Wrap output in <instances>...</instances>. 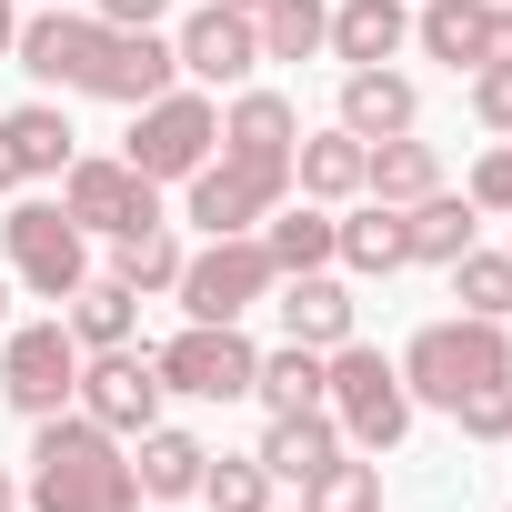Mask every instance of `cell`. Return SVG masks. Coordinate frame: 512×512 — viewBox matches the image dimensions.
Masks as SVG:
<instances>
[{
    "label": "cell",
    "instance_id": "f546056e",
    "mask_svg": "<svg viewBox=\"0 0 512 512\" xmlns=\"http://www.w3.org/2000/svg\"><path fill=\"white\" fill-rule=\"evenodd\" d=\"M251 402H262V412H322V352H312V342L262 352V372H251Z\"/></svg>",
    "mask_w": 512,
    "mask_h": 512
},
{
    "label": "cell",
    "instance_id": "9a60e30c",
    "mask_svg": "<svg viewBox=\"0 0 512 512\" xmlns=\"http://www.w3.org/2000/svg\"><path fill=\"white\" fill-rule=\"evenodd\" d=\"M292 141H302V111H292L282 91H251V81H241V101L221 111V151L251 161V171H282V181H292Z\"/></svg>",
    "mask_w": 512,
    "mask_h": 512
},
{
    "label": "cell",
    "instance_id": "60d3db41",
    "mask_svg": "<svg viewBox=\"0 0 512 512\" xmlns=\"http://www.w3.org/2000/svg\"><path fill=\"white\" fill-rule=\"evenodd\" d=\"M0 512H21V482H11V462H0Z\"/></svg>",
    "mask_w": 512,
    "mask_h": 512
},
{
    "label": "cell",
    "instance_id": "4dcf8cb0",
    "mask_svg": "<svg viewBox=\"0 0 512 512\" xmlns=\"http://www.w3.org/2000/svg\"><path fill=\"white\" fill-rule=\"evenodd\" d=\"M302 512H382V462H362L352 442L302 482Z\"/></svg>",
    "mask_w": 512,
    "mask_h": 512
},
{
    "label": "cell",
    "instance_id": "5bb4252c",
    "mask_svg": "<svg viewBox=\"0 0 512 512\" xmlns=\"http://www.w3.org/2000/svg\"><path fill=\"white\" fill-rule=\"evenodd\" d=\"M171 81H181V51H171L161 31H111L81 91H91V101H121V111H141V101H161Z\"/></svg>",
    "mask_w": 512,
    "mask_h": 512
},
{
    "label": "cell",
    "instance_id": "7c38bea8",
    "mask_svg": "<svg viewBox=\"0 0 512 512\" xmlns=\"http://www.w3.org/2000/svg\"><path fill=\"white\" fill-rule=\"evenodd\" d=\"M181 51V81L191 91H241L251 71H262V31H251V11H221V0H201V11L171 31Z\"/></svg>",
    "mask_w": 512,
    "mask_h": 512
},
{
    "label": "cell",
    "instance_id": "74e56055",
    "mask_svg": "<svg viewBox=\"0 0 512 512\" xmlns=\"http://www.w3.org/2000/svg\"><path fill=\"white\" fill-rule=\"evenodd\" d=\"M161 11L171 0H91V21H111V31H161Z\"/></svg>",
    "mask_w": 512,
    "mask_h": 512
},
{
    "label": "cell",
    "instance_id": "b9f144b4",
    "mask_svg": "<svg viewBox=\"0 0 512 512\" xmlns=\"http://www.w3.org/2000/svg\"><path fill=\"white\" fill-rule=\"evenodd\" d=\"M221 11H262V0H221Z\"/></svg>",
    "mask_w": 512,
    "mask_h": 512
},
{
    "label": "cell",
    "instance_id": "603a6c76",
    "mask_svg": "<svg viewBox=\"0 0 512 512\" xmlns=\"http://www.w3.org/2000/svg\"><path fill=\"white\" fill-rule=\"evenodd\" d=\"M332 452H342V422L332 412H272V432H262V472L272 482H312Z\"/></svg>",
    "mask_w": 512,
    "mask_h": 512
},
{
    "label": "cell",
    "instance_id": "ffe728a7",
    "mask_svg": "<svg viewBox=\"0 0 512 512\" xmlns=\"http://www.w3.org/2000/svg\"><path fill=\"white\" fill-rule=\"evenodd\" d=\"M412 41H422L432 61H452V71H482V51H492V0H422V11H412Z\"/></svg>",
    "mask_w": 512,
    "mask_h": 512
},
{
    "label": "cell",
    "instance_id": "7a4b0ae2",
    "mask_svg": "<svg viewBox=\"0 0 512 512\" xmlns=\"http://www.w3.org/2000/svg\"><path fill=\"white\" fill-rule=\"evenodd\" d=\"M482 382H512V342H502V322L452 312V322H422V332H412V352H402V392H412V402L452 412V402H472Z\"/></svg>",
    "mask_w": 512,
    "mask_h": 512
},
{
    "label": "cell",
    "instance_id": "ba28073f",
    "mask_svg": "<svg viewBox=\"0 0 512 512\" xmlns=\"http://www.w3.org/2000/svg\"><path fill=\"white\" fill-rule=\"evenodd\" d=\"M71 392H81V342H71V322H31V332L0 342V402H11V412L51 422V412H71Z\"/></svg>",
    "mask_w": 512,
    "mask_h": 512
},
{
    "label": "cell",
    "instance_id": "d4e9b609",
    "mask_svg": "<svg viewBox=\"0 0 512 512\" xmlns=\"http://www.w3.org/2000/svg\"><path fill=\"white\" fill-rule=\"evenodd\" d=\"M262 221H272V231H262V251H272L282 272H332V231H342V221H332V201H272Z\"/></svg>",
    "mask_w": 512,
    "mask_h": 512
},
{
    "label": "cell",
    "instance_id": "ac0fdd59",
    "mask_svg": "<svg viewBox=\"0 0 512 512\" xmlns=\"http://www.w3.org/2000/svg\"><path fill=\"white\" fill-rule=\"evenodd\" d=\"M0 151H11L21 181H51L81 161V131L61 121V101H21V111H0Z\"/></svg>",
    "mask_w": 512,
    "mask_h": 512
},
{
    "label": "cell",
    "instance_id": "ee69618b",
    "mask_svg": "<svg viewBox=\"0 0 512 512\" xmlns=\"http://www.w3.org/2000/svg\"><path fill=\"white\" fill-rule=\"evenodd\" d=\"M41 11H51V0H41Z\"/></svg>",
    "mask_w": 512,
    "mask_h": 512
},
{
    "label": "cell",
    "instance_id": "8d00e7d4",
    "mask_svg": "<svg viewBox=\"0 0 512 512\" xmlns=\"http://www.w3.org/2000/svg\"><path fill=\"white\" fill-rule=\"evenodd\" d=\"M462 191H472V211H512V131L472 161V181H462Z\"/></svg>",
    "mask_w": 512,
    "mask_h": 512
},
{
    "label": "cell",
    "instance_id": "f35d334b",
    "mask_svg": "<svg viewBox=\"0 0 512 512\" xmlns=\"http://www.w3.org/2000/svg\"><path fill=\"white\" fill-rule=\"evenodd\" d=\"M482 61H512V0H492V51Z\"/></svg>",
    "mask_w": 512,
    "mask_h": 512
},
{
    "label": "cell",
    "instance_id": "30bf717a",
    "mask_svg": "<svg viewBox=\"0 0 512 512\" xmlns=\"http://www.w3.org/2000/svg\"><path fill=\"white\" fill-rule=\"evenodd\" d=\"M61 211L91 241H121V231H151L161 221V181H141L131 161H71L61 171Z\"/></svg>",
    "mask_w": 512,
    "mask_h": 512
},
{
    "label": "cell",
    "instance_id": "277c9868",
    "mask_svg": "<svg viewBox=\"0 0 512 512\" xmlns=\"http://www.w3.org/2000/svg\"><path fill=\"white\" fill-rule=\"evenodd\" d=\"M211 151H221V101L171 81L161 101H141V111H131V151H121V161H131L141 181H191Z\"/></svg>",
    "mask_w": 512,
    "mask_h": 512
},
{
    "label": "cell",
    "instance_id": "836d02e7",
    "mask_svg": "<svg viewBox=\"0 0 512 512\" xmlns=\"http://www.w3.org/2000/svg\"><path fill=\"white\" fill-rule=\"evenodd\" d=\"M201 502H211V512H272L262 452H221V462H201Z\"/></svg>",
    "mask_w": 512,
    "mask_h": 512
},
{
    "label": "cell",
    "instance_id": "ab89813d",
    "mask_svg": "<svg viewBox=\"0 0 512 512\" xmlns=\"http://www.w3.org/2000/svg\"><path fill=\"white\" fill-rule=\"evenodd\" d=\"M21 41V0H0V51H11Z\"/></svg>",
    "mask_w": 512,
    "mask_h": 512
},
{
    "label": "cell",
    "instance_id": "e0dca14e",
    "mask_svg": "<svg viewBox=\"0 0 512 512\" xmlns=\"http://www.w3.org/2000/svg\"><path fill=\"white\" fill-rule=\"evenodd\" d=\"M272 292H282L272 312H282V332H292V342H312V352L352 342V312H362V302H352V282H332V272H282Z\"/></svg>",
    "mask_w": 512,
    "mask_h": 512
},
{
    "label": "cell",
    "instance_id": "484cf974",
    "mask_svg": "<svg viewBox=\"0 0 512 512\" xmlns=\"http://www.w3.org/2000/svg\"><path fill=\"white\" fill-rule=\"evenodd\" d=\"M362 191H372V201H392V211H412L422 191H442L432 141H412V131H402V141H372V151H362Z\"/></svg>",
    "mask_w": 512,
    "mask_h": 512
},
{
    "label": "cell",
    "instance_id": "d590c367",
    "mask_svg": "<svg viewBox=\"0 0 512 512\" xmlns=\"http://www.w3.org/2000/svg\"><path fill=\"white\" fill-rule=\"evenodd\" d=\"M472 121H482L492 141L512 131V61H482V71H472Z\"/></svg>",
    "mask_w": 512,
    "mask_h": 512
},
{
    "label": "cell",
    "instance_id": "2e32d148",
    "mask_svg": "<svg viewBox=\"0 0 512 512\" xmlns=\"http://www.w3.org/2000/svg\"><path fill=\"white\" fill-rule=\"evenodd\" d=\"M342 131H352V141H402V131H422V91H412L392 61L342 71Z\"/></svg>",
    "mask_w": 512,
    "mask_h": 512
},
{
    "label": "cell",
    "instance_id": "1f68e13d",
    "mask_svg": "<svg viewBox=\"0 0 512 512\" xmlns=\"http://www.w3.org/2000/svg\"><path fill=\"white\" fill-rule=\"evenodd\" d=\"M181 262H191V251L171 241V221H151V231H121V241H111V282H131V292H171V282H181Z\"/></svg>",
    "mask_w": 512,
    "mask_h": 512
},
{
    "label": "cell",
    "instance_id": "8992f818",
    "mask_svg": "<svg viewBox=\"0 0 512 512\" xmlns=\"http://www.w3.org/2000/svg\"><path fill=\"white\" fill-rule=\"evenodd\" d=\"M0 251H11V272L41 292V302H71L91 282V231L61 211V201H11V221H0Z\"/></svg>",
    "mask_w": 512,
    "mask_h": 512
},
{
    "label": "cell",
    "instance_id": "d6a6232c",
    "mask_svg": "<svg viewBox=\"0 0 512 512\" xmlns=\"http://www.w3.org/2000/svg\"><path fill=\"white\" fill-rule=\"evenodd\" d=\"M452 302L472 322H512V251H462L452 262Z\"/></svg>",
    "mask_w": 512,
    "mask_h": 512
},
{
    "label": "cell",
    "instance_id": "e575fe53",
    "mask_svg": "<svg viewBox=\"0 0 512 512\" xmlns=\"http://www.w3.org/2000/svg\"><path fill=\"white\" fill-rule=\"evenodd\" d=\"M452 422H462L472 442H512V382H482L472 402H452Z\"/></svg>",
    "mask_w": 512,
    "mask_h": 512
},
{
    "label": "cell",
    "instance_id": "4fadbf2b",
    "mask_svg": "<svg viewBox=\"0 0 512 512\" xmlns=\"http://www.w3.org/2000/svg\"><path fill=\"white\" fill-rule=\"evenodd\" d=\"M101 41H111V21H91V11H61V0H51V11H31L21 21V71L31 81H51V91H81L91 81V61H101Z\"/></svg>",
    "mask_w": 512,
    "mask_h": 512
},
{
    "label": "cell",
    "instance_id": "83f0119b",
    "mask_svg": "<svg viewBox=\"0 0 512 512\" xmlns=\"http://www.w3.org/2000/svg\"><path fill=\"white\" fill-rule=\"evenodd\" d=\"M61 322H71V342H81V352H111V342H131V332H141V292L101 272V282H81V292H71V312H61Z\"/></svg>",
    "mask_w": 512,
    "mask_h": 512
},
{
    "label": "cell",
    "instance_id": "7bdbcfd3",
    "mask_svg": "<svg viewBox=\"0 0 512 512\" xmlns=\"http://www.w3.org/2000/svg\"><path fill=\"white\" fill-rule=\"evenodd\" d=\"M0 332H11V292H0Z\"/></svg>",
    "mask_w": 512,
    "mask_h": 512
},
{
    "label": "cell",
    "instance_id": "3957f363",
    "mask_svg": "<svg viewBox=\"0 0 512 512\" xmlns=\"http://www.w3.org/2000/svg\"><path fill=\"white\" fill-rule=\"evenodd\" d=\"M322 412L342 422L352 452H392L422 402L402 392V362H382L372 342H332V352H322Z\"/></svg>",
    "mask_w": 512,
    "mask_h": 512
},
{
    "label": "cell",
    "instance_id": "7402d4cb",
    "mask_svg": "<svg viewBox=\"0 0 512 512\" xmlns=\"http://www.w3.org/2000/svg\"><path fill=\"white\" fill-rule=\"evenodd\" d=\"M362 151H372V141H352L342 121H332V131H302V141H292L302 201H352V191H362Z\"/></svg>",
    "mask_w": 512,
    "mask_h": 512
},
{
    "label": "cell",
    "instance_id": "52a82bcc",
    "mask_svg": "<svg viewBox=\"0 0 512 512\" xmlns=\"http://www.w3.org/2000/svg\"><path fill=\"white\" fill-rule=\"evenodd\" d=\"M151 362H161V392H191V402H251V372H262V352H251L241 322H191Z\"/></svg>",
    "mask_w": 512,
    "mask_h": 512
},
{
    "label": "cell",
    "instance_id": "8fae6325",
    "mask_svg": "<svg viewBox=\"0 0 512 512\" xmlns=\"http://www.w3.org/2000/svg\"><path fill=\"white\" fill-rule=\"evenodd\" d=\"M272 201H292V181H282V171H251V161H231V151H211V161L181 181V221H201V241L251 231Z\"/></svg>",
    "mask_w": 512,
    "mask_h": 512
},
{
    "label": "cell",
    "instance_id": "5b68a950",
    "mask_svg": "<svg viewBox=\"0 0 512 512\" xmlns=\"http://www.w3.org/2000/svg\"><path fill=\"white\" fill-rule=\"evenodd\" d=\"M272 282H282V262L262 251V231H221V241H201L191 262H181V312L191 322H241L251 302H272Z\"/></svg>",
    "mask_w": 512,
    "mask_h": 512
},
{
    "label": "cell",
    "instance_id": "cb8c5ba5",
    "mask_svg": "<svg viewBox=\"0 0 512 512\" xmlns=\"http://www.w3.org/2000/svg\"><path fill=\"white\" fill-rule=\"evenodd\" d=\"M332 262H342V272H362V282L402 272V262H412V241H402V211H392V201H362V211L332 231Z\"/></svg>",
    "mask_w": 512,
    "mask_h": 512
},
{
    "label": "cell",
    "instance_id": "44dd1931",
    "mask_svg": "<svg viewBox=\"0 0 512 512\" xmlns=\"http://www.w3.org/2000/svg\"><path fill=\"white\" fill-rule=\"evenodd\" d=\"M472 191H422L412 211H402V241H412V262H432V272H452L462 251H472Z\"/></svg>",
    "mask_w": 512,
    "mask_h": 512
},
{
    "label": "cell",
    "instance_id": "6da1fadb",
    "mask_svg": "<svg viewBox=\"0 0 512 512\" xmlns=\"http://www.w3.org/2000/svg\"><path fill=\"white\" fill-rule=\"evenodd\" d=\"M21 512H141V482L121 462V432H101L91 412H51L41 442H31Z\"/></svg>",
    "mask_w": 512,
    "mask_h": 512
},
{
    "label": "cell",
    "instance_id": "f1b7e54d",
    "mask_svg": "<svg viewBox=\"0 0 512 512\" xmlns=\"http://www.w3.org/2000/svg\"><path fill=\"white\" fill-rule=\"evenodd\" d=\"M251 31H262V61H322V41H332V0H262V11H251Z\"/></svg>",
    "mask_w": 512,
    "mask_h": 512
},
{
    "label": "cell",
    "instance_id": "4316f807",
    "mask_svg": "<svg viewBox=\"0 0 512 512\" xmlns=\"http://www.w3.org/2000/svg\"><path fill=\"white\" fill-rule=\"evenodd\" d=\"M201 462H211V452H201L191 432L151 422V432H141V462H131V482H141V502H191V492H201Z\"/></svg>",
    "mask_w": 512,
    "mask_h": 512
},
{
    "label": "cell",
    "instance_id": "d6986e66",
    "mask_svg": "<svg viewBox=\"0 0 512 512\" xmlns=\"http://www.w3.org/2000/svg\"><path fill=\"white\" fill-rule=\"evenodd\" d=\"M412 41V11L402 0H332V61H352V71H372V61H392Z\"/></svg>",
    "mask_w": 512,
    "mask_h": 512
},
{
    "label": "cell",
    "instance_id": "9c48e42d",
    "mask_svg": "<svg viewBox=\"0 0 512 512\" xmlns=\"http://www.w3.org/2000/svg\"><path fill=\"white\" fill-rule=\"evenodd\" d=\"M71 412H91L101 432H151L161 422V362L151 352H131V342H111V352H81V392H71Z\"/></svg>",
    "mask_w": 512,
    "mask_h": 512
}]
</instances>
